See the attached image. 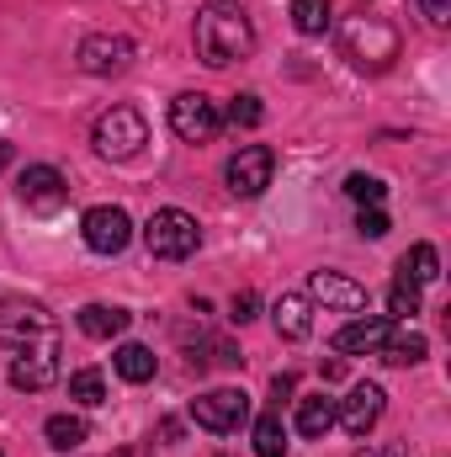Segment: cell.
<instances>
[{
  "label": "cell",
  "instance_id": "d4e9b609",
  "mask_svg": "<svg viewBox=\"0 0 451 457\" xmlns=\"http://www.w3.org/2000/svg\"><path fill=\"white\" fill-rule=\"evenodd\" d=\"M70 399H80V404H107V378H102V367L70 372Z\"/></svg>",
  "mask_w": 451,
  "mask_h": 457
},
{
  "label": "cell",
  "instance_id": "8d00e7d4",
  "mask_svg": "<svg viewBox=\"0 0 451 457\" xmlns=\"http://www.w3.org/2000/svg\"><path fill=\"white\" fill-rule=\"evenodd\" d=\"M224 457H228V453H224Z\"/></svg>",
  "mask_w": 451,
  "mask_h": 457
},
{
  "label": "cell",
  "instance_id": "484cf974",
  "mask_svg": "<svg viewBox=\"0 0 451 457\" xmlns=\"http://www.w3.org/2000/svg\"><path fill=\"white\" fill-rule=\"evenodd\" d=\"M345 192L361 203V208H377L382 197H388V187L377 181V176H366V170H356V176H345Z\"/></svg>",
  "mask_w": 451,
  "mask_h": 457
},
{
  "label": "cell",
  "instance_id": "2e32d148",
  "mask_svg": "<svg viewBox=\"0 0 451 457\" xmlns=\"http://www.w3.org/2000/svg\"><path fill=\"white\" fill-rule=\"evenodd\" d=\"M271 325H276L282 341H308V330H314L308 298H303V293H282V298L271 303Z\"/></svg>",
  "mask_w": 451,
  "mask_h": 457
},
{
  "label": "cell",
  "instance_id": "5bb4252c",
  "mask_svg": "<svg viewBox=\"0 0 451 457\" xmlns=\"http://www.w3.org/2000/svg\"><path fill=\"white\" fill-rule=\"evenodd\" d=\"M59 351H16L11 356V383L21 388V394H43V388H53V378H59V361H53Z\"/></svg>",
  "mask_w": 451,
  "mask_h": 457
},
{
  "label": "cell",
  "instance_id": "ffe728a7",
  "mask_svg": "<svg viewBox=\"0 0 451 457\" xmlns=\"http://www.w3.org/2000/svg\"><path fill=\"white\" fill-rule=\"evenodd\" d=\"M112 367H117V378L122 383H149L154 378V351L149 345H138V341H127V345H117V356H112Z\"/></svg>",
  "mask_w": 451,
  "mask_h": 457
},
{
  "label": "cell",
  "instance_id": "d590c367",
  "mask_svg": "<svg viewBox=\"0 0 451 457\" xmlns=\"http://www.w3.org/2000/svg\"><path fill=\"white\" fill-rule=\"evenodd\" d=\"M5 160H11V149H5V144H0V165H5Z\"/></svg>",
  "mask_w": 451,
  "mask_h": 457
},
{
  "label": "cell",
  "instance_id": "52a82bcc",
  "mask_svg": "<svg viewBox=\"0 0 451 457\" xmlns=\"http://www.w3.org/2000/svg\"><path fill=\"white\" fill-rule=\"evenodd\" d=\"M192 420L213 436H228L250 420V399H244V388H208L192 399Z\"/></svg>",
  "mask_w": 451,
  "mask_h": 457
},
{
  "label": "cell",
  "instance_id": "cb8c5ba5",
  "mask_svg": "<svg viewBox=\"0 0 451 457\" xmlns=\"http://www.w3.org/2000/svg\"><path fill=\"white\" fill-rule=\"evenodd\" d=\"M330 0H292V27L303 32V37H319V32H330Z\"/></svg>",
  "mask_w": 451,
  "mask_h": 457
},
{
  "label": "cell",
  "instance_id": "f1b7e54d",
  "mask_svg": "<svg viewBox=\"0 0 451 457\" xmlns=\"http://www.w3.org/2000/svg\"><path fill=\"white\" fill-rule=\"evenodd\" d=\"M255 309H260V298H255L250 287H239V293L228 298V320H234V325H250V320H255Z\"/></svg>",
  "mask_w": 451,
  "mask_h": 457
},
{
  "label": "cell",
  "instance_id": "277c9868",
  "mask_svg": "<svg viewBox=\"0 0 451 457\" xmlns=\"http://www.w3.org/2000/svg\"><path fill=\"white\" fill-rule=\"evenodd\" d=\"M144 245H149L154 261H186V255H197L202 228H197L192 213H181V208H160L149 219V228H144Z\"/></svg>",
  "mask_w": 451,
  "mask_h": 457
},
{
  "label": "cell",
  "instance_id": "3957f363",
  "mask_svg": "<svg viewBox=\"0 0 451 457\" xmlns=\"http://www.w3.org/2000/svg\"><path fill=\"white\" fill-rule=\"evenodd\" d=\"M0 345H11V351H59V325L43 303H0Z\"/></svg>",
  "mask_w": 451,
  "mask_h": 457
},
{
  "label": "cell",
  "instance_id": "f546056e",
  "mask_svg": "<svg viewBox=\"0 0 451 457\" xmlns=\"http://www.w3.org/2000/svg\"><path fill=\"white\" fill-rule=\"evenodd\" d=\"M356 228H361V239H382V234H388V213H382V208H361V213H356Z\"/></svg>",
  "mask_w": 451,
  "mask_h": 457
},
{
  "label": "cell",
  "instance_id": "603a6c76",
  "mask_svg": "<svg viewBox=\"0 0 451 457\" xmlns=\"http://www.w3.org/2000/svg\"><path fill=\"white\" fill-rule=\"evenodd\" d=\"M398 277H409V282H436L441 277V255H436V245H414L404 261H398Z\"/></svg>",
  "mask_w": 451,
  "mask_h": 457
},
{
  "label": "cell",
  "instance_id": "9c48e42d",
  "mask_svg": "<svg viewBox=\"0 0 451 457\" xmlns=\"http://www.w3.org/2000/svg\"><path fill=\"white\" fill-rule=\"evenodd\" d=\"M21 203H27V213H43V219H53L64 203H70V181L53 170V165H27L21 170Z\"/></svg>",
  "mask_w": 451,
  "mask_h": 457
},
{
  "label": "cell",
  "instance_id": "4dcf8cb0",
  "mask_svg": "<svg viewBox=\"0 0 451 457\" xmlns=\"http://www.w3.org/2000/svg\"><path fill=\"white\" fill-rule=\"evenodd\" d=\"M420 11H425L430 27H447L451 21V0H420Z\"/></svg>",
  "mask_w": 451,
  "mask_h": 457
},
{
  "label": "cell",
  "instance_id": "e0dca14e",
  "mask_svg": "<svg viewBox=\"0 0 451 457\" xmlns=\"http://www.w3.org/2000/svg\"><path fill=\"white\" fill-rule=\"evenodd\" d=\"M425 351H430V341H425L420 330H409V325H393L388 341L377 345V356H382L388 367H414V361H425Z\"/></svg>",
  "mask_w": 451,
  "mask_h": 457
},
{
  "label": "cell",
  "instance_id": "836d02e7",
  "mask_svg": "<svg viewBox=\"0 0 451 457\" xmlns=\"http://www.w3.org/2000/svg\"><path fill=\"white\" fill-rule=\"evenodd\" d=\"M356 457H409V453H404V442H382V447H361Z\"/></svg>",
  "mask_w": 451,
  "mask_h": 457
},
{
  "label": "cell",
  "instance_id": "d6986e66",
  "mask_svg": "<svg viewBox=\"0 0 451 457\" xmlns=\"http://www.w3.org/2000/svg\"><path fill=\"white\" fill-rule=\"evenodd\" d=\"M330 426H335V399H330V394H308V399H298V431H303L308 442L330 436Z\"/></svg>",
  "mask_w": 451,
  "mask_h": 457
},
{
  "label": "cell",
  "instance_id": "ac0fdd59",
  "mask_svg": "<svg viewBox=\"0 0 451 457\" xmlns=\"http://www.w3.org/2000/svg\"><path fill=\"white\" fill-rule=\"evenodd\" d=\"M127 309H117V303H86L80 309V336H91V341H112L127 330Z\"/></svg>",
  "mask_w": 451,
  "mask_h": 457
},
{
  "label": "cell",
  "instance_id": "4316f807",
  "mask_svg": "<svg viewBox=\"0 0 451 457\" xmlns=\"http://www.w3.org/2000/svg\"><path fill=\"white\" fill-rule=\"evenodd\" d=\"M260 117H266V107H260L255 91H239V96L228 102V122H234V128H260Z\"/></svg>",
  "mask_w": 451,
  "mask_h": 457
},
{
  "label": "cell",
  "instance_id": "9a60e30c",
  "mask_svg": "<svg viewBox=\"0 0 451 457\" xmlns=\"http://www.w3.org/2000/svg\"><path fill=\"white\" fill-rule=\"evenodd\" d=\"M388 330H393V320H382V314H361V320H350L345 330L335 336V351L340 356H377V345L388 341Z\"/></svg>",
  "mask_w": 451,
  "mask_h": 457
},
{
  "label": "cell",
  "instance_id": "5b68a950",
  "mask_svg": "<svg viewBox=\"0 0 451 457\" xmlns=\"http://www.w3.org/2000/svg\"><path fill=\"white\" fill-rule=\"evenodd\" d=\"M91 144H96L107 160H133V154L149 144V122L133 112V107H112V112L96 117V133H91Z\"/></svg>",
  "mask_w": 451,
  "mask_h": 457
},
{
  "label": "cell",
  "instance_id": "7c38bea8",
  "mask_svg": "<svg viewBox=\"0 0 451 457\" xmlns=\"http://www.w3.org/2000/svg\"><path fill=\"white\" fill-rule=\"evenodd\" d=\"M75 64H80L86 75H122V70L133 64V43H127V37H112V32H96V37L80 43Z\"/></svg>",
  "mask_w": 451,
  "mask_h": 457
},
{
  "label": "cell",
  "instance_id": "1f68e13d",
  "mask_svg": "<svg viewBox=\"0 0 451 457\" xmlns=\"http://www.w3.org/2000/svg\"><path fill=\"white\" fill-rule=\"evenodd\" d=\"M213 361H218V367H239L244 356H239V345L234 341H213Z\"/></svg>",
  "mask_w": 451,
  "mask_h": 457
},
{
  "label": "cell",
  "instance_id": "8fae6325",
  "mask_svg": "<svg viewBox=\"0 0 451 457\" xmlns=\"http://www.w3.org/2000/svg\"><path fill=\"white\" fill-rule=\"evenodd\" d=\"M382 404H388V394H382L377 383H356V388L335 404V420L350 431V436H366V431L382 420Z\"/></svg>",
  "mask_w": 451,
  "mask_h": 457
},
{
  "label": "cell",
  "instance_id": "e575fe53",
  "mask_svg": "<svg viewBox=\"0 0 451 457\" xmlns=\"http://www.w3.org/2000/svg\"><path fill=\"white\" fill-rule=\"evenodd\" d=\"M319 378H324V383H340V378H345V361H340V356H330V361L319 367Z\"/></svg>",
  "mask_w": 451,
  "mask_h": 457
},
{
  "label": "cell",
  "instance_id": "6da1fadb",
  "mask_svg": "<svg viewBox=\"0 0 451 457\" xmlns=\"http://www.w3.org/2000/svg\"><path fill=\"white\" fill-rule=\"evenodd\" d=\"M192 37H197V59L213 64V70L239 64V59L255 48V27H250L244 5H234V0H208V5L197 11Z\"/></svg>",
  "mask_w": 451,
  "mask_h": 457
},
{
  "label": "cell",
  "instance_id": "7402d4cb",
  "mask_svg": "<svg viewBox=\"0 0 451 457\" xmlns=\"http://www.w3.org/2000/svg\"><path fill=\"white\" fill-rule=\"evenodd\" d=\"M255 457H287V426H282V410H266L255 420Z\"/></svg>",
  "mask_w": 451,
  "mask_h": 457
},
{
  "label": "cell",
  "instance_id": "4fadbf2b",
  "mask_svg": "<svg viewBox=\"0 0 451 457\" xmlns=\"http://www.w3.org/2000/svg\"><path fill=\"white\" fill-rule=\"evenodd\" d=\"M308 298L324 303V309H340V314H361L366 309V287L340 277V271H314L308 277Z\"/></svg>",
  "mask_w": 451,
  "mask_h": 457
},
{
  "label": "cell",
  "instance_id": "83f0119b",
  "mask_svg": "<svg viewBox=\"0 0 451 457\" xmlns=\"http://www.w3.org/2000/svg\"><path fill=\"white\" fill-rule=\"evenodd\" d=\"M388 309H393L398 320H409V314H420V282H409V277H398V282H393V293H388Z\"/></svg>",
  "mask_w": 451,
  "mask_h": 457
},
{
  "label": "cell",
  "instance_id": "30bf717a",
  "mask_svg": "<svg viewBox=\"0 0 451 457\" xmlns=\"http://www.w3.org/2000/svg\"><path fill=\"white\" fill-rule=\"evenodd\" d=\"M80 234H86V245L96 250V255H122L127 250V239H133V219L112 208V203H102V208H91L86 219H80Z\"/></svg>",
  "mask_w": 451,
  "mask_h": 457
},
{
  "label": "cell",
  "instance_id": "8992f818",
  "mask_svg": "<svg viewBox=\"0 0 451 457\" xmlns=\"http://www.w3.org/2000/svg\"><path fill=\"white\" fill-rule=\"evenodd\" d=\"M170 128H176V138H186V144H213V138L224 133V112H218L213 96L186 91V96L170 102Z\"/></svg>",
  "mask_w": 451,
  "mask_h": 457
},
{
  "label": "cell",
  "instance_id": "ba28073f",
  "mask_svg": "<svg viewBox=\"0 0 451 457\" xmlns=\"http://www.w3.org/2000/svg\"><path fill=\"white\" fill-rule=\"evenodd\" d=\"M271 170H276V154H271L266 144H244L224 170L228 192H234V197H260V192L271 187Z\"/></svg>",
  "mask_w": 451,
  "mask_h": 457
},
{
  "label": "cell",
  "instance_id": "d6a6232c",
  "mask_svg": "<svg viewBox=\"0 0 451 457\" xmlns=\"http://www.w3.org/2000/svg\"><path fill=\"white\" fill-rule=\"evenodd\" d=\"M292 388H298V378H292V372H276V378H271V394H276V404H282V399H292Z\"/></svg>",
  "mask_w": 451,
  "mask_h": 457
},
{
  "label": "cell",
  "instance_id": "44dd1931",
  "mask_svg": "<svg viewBox=\"0 0 451 457\" xmlns=\"http://www.w3.org/2000/svg\"><path fill=\"white\" fill-rule=\"evenodd\" d=\"M43 436H48L53 453H75L80 442H91V426H86L80 415H53V420L43 426Z\"/></svg>",
  "mask_w": 451,
  "mask_h": 457
},
{
  "label": "cell",
  "instance_id": "7a4b0ae2",
  "mask_svg": "<svg viewBox=\"0 0 451 457\" xmlns=\"http://www.w3.org/2000/svg\"><path fill=\"white\" fill-rule=\"evenodd\" d=\"M340 54H345L356 70L382 75V70L398 59V27H393L388 16H377V11H356V16L340 21Z\"/></svg>",
  "mask_w": 451,
  "mask_h": 457
}]
</instances>
